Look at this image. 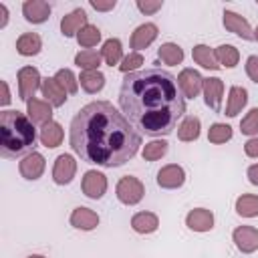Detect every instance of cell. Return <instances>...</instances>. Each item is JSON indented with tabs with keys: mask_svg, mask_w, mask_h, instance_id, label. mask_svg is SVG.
Instances as JSON below:
<instances>
[{
	"mask_svg": "<svg viewBox=\"0 0 258 258\" xmlns=\"http://www.w3.org/2000/svg\"><path fill=\"white\" fill-rule=\"evenodd\" d=\"M71 149L87 163L119 167L141 147L139 131L109 101H93L77 111L69 129Z\"/></svg>",
	"mask_w": 258,
	"mask_h": 258,
	"instance_id": "obj_1",
	"label": "cell"
},
{
	"mask_svg": "<svg viewBox=\"0 0 258 258\" xmlns=\"http://www.w3.org/2000/svg\"><path fill=\"white\" fill-rule=\"evenodd\" d=\"M119 107L129 123L143 135L165 137L185 113V97L177 77L157 67L125 75L119 89Z\"/></svg>",
	"mask_w": 258,
	"mask_h": 258,
	"instance_id": "obj_2",
	"label": "cell"
},
{
	"mask_svg": "<svg viewBox=\"0 0 258 258\" xmlns=\"http://www.w3.org/2000/svg\"><path fill=\"white\" fill-rule=\"evenodd\" d=\"M36 145L34 123L18 109L0 111V155L4 159H16L28 155Z\"/></svg>",
	"mask_w": 258,
	"mask_h": 258,
	"instance_id": "obj_3",
	"label": "cell"
},
{
	"mask_svg": "<svg viewBox=\"0 0 258 258\" xmlns=\"http://www.w3.org/2000/svg\"><path fill=\"white\" fill-rule=\"evenodd\" d=\"M115 196L123 206H137L145 196V185L135 175H123L115 185Z\"/></svg>",
	"mask_w": 258,
	"mask_h": 258,
	"instance_id": "obj_4",
	"label": "cell"
},
{
	"mask_svg": "<svg viewBox=\"0 0 258 258\" xmlns=\"http://www.w3.org/2000/svg\"><path fill=\"white\" fill-rule=\"evenodd\" d=\"M16 81H18V97L24 103H28L34 97V93L40 89V85H42V79H40V73H38L36 67H22V69H18Z\"/></svg>",
	"mask_w": 258,
	"mask_h": 258,
	"instance_id": "obj_5",
	"label": "cell"
},
{
	"mask_svg": "<svg viewBox=\"0 0 258 258\" xmlns=\"http://www.w3.org/2000/svg\"><path fill=\"white\" fill-rule=\"evenodd\" d=\"M107 175L97 169H87L81 179V189L89 200H101L107 194Z\"/></svg>",
	"mask_w": 258,
	"mask_h": 258,
	"instance_id": "obj_6",
	"label": "cell"
},
{
	"mask_svg": "<svg viewBox=\"0 0 258 258\" xmlns=\"http://www.w3.org/2000/svg\"><path fill=\"white\" fill-rule=\"evenodd\" d=\"M222 24H224V28H226L228 32L236 34V36L242 38V40H256V38H254V28L250 26V22H248L242 14H238V12H234V10H224V14H222Z\"/></svg>",
	"mask_w": 258,
	"mask_h": 258,
	"instance_id": "obj_7",
	"label": "cell"
},
{
	"mask_svg": "<svg viewBox=\"0 0 258 258\" xmlns=\"http://www.w3.org/2000/svg\"><path fill=\"white\" fill-rule=\"evenodd\" d=\"M77 175V159L71 153H60L52 165V181L56 185H69Z\"/></svg>",
	"mask_w": 258,
	"mask_h": 258,
	"instance_id": "obj_8",
	"label": "cell"
},
{
	"mask_svg": "<svg viewBox=\"0 0 258 258\" xmlns=\"http://www.w3.org/2000/svg\"><path fill=\"white\" fill-rule=\"evenodd\" d=\"M155 181L161 189H179L185 183V169L177 163H167L157 171Z\"/></svg>",
	"mask_w": 258,
	"mask_h": 258,
	"instance_id": "obj_9",
	"label": "cell"
},
{
	"mask_svg": "<svg viewBox=\"0 0 258 258\" xmlns=\"http://www.w3.org/2000/svg\"><path fill=\"white\" fill-rule=\"evenodd\" d=\"M44 167H46V159L42 153L38 151H30L28 155H24L20 161H18V171L24 179L28 181H34L38 179L42 173H44Z\"/></svg>",
	"mask_w": 258,
	"mask_h": 258,
	"instance_id": "obj_10",
	"label": "cell"
},
{
	"mask_svg": "<svg viewBox=\"0 0 258 258\" xmlns=\"http://www.w3.org/2000/svg\"><path fill=\"white\" fill-rule=\"evenodd\" d=\"M177 85L185 99H196L204 89V77L196 69H183L177 75Z\"/></svg>",
	"mask_w": 258,
	"mask_h": 258,
	"instance_id": "obj_11",
	"label": "cell"
},
{
	"mask_svg": "<svg viewBox=\"0 0 258 258\" xmlns=\"http://www.w3.org/2000/svg\"><path fill=\"white\" fill-rule=\"evenodd\" d=\"M232 242L242 254H252L258 250V228L254 226H238L232 232Z\"/></svg>",
	"mask_w": 258,
	"mask_h": 258,
	"instance_id": "obj_12",
	"label": "cell"
},
{
	"mask_svg": "<svg viewBox=\"0 0 258 258\" xmlns=\"http://www.w3.org/2000/svg\"><path fill=\"white\" fill-rule=\"evenodd\" d=\"M157 34H159V28H157L155 22H143V24H139L131 32V40H129L133 52H139V50H145L147 46H151L153 40L157 38Z\"/></svg>",
	"mask_w": 258,
	"mask_h": 258,
	"instance_id": "obj_13",
	"label": "cell"
},
{
	"mask_svg": "<svg viewBox=\"0 0 258 258\" xmlns=\"http://www.w3.org/2000/svg\"><path fill=\"white\" fill-rule=\"evenodd\" d=\"M214 222H216L214 212L208 208H194L185 214V226L191 232H200V234L210 232L214 228Z\"/></svg>",
	"mask_w": 258,
	"mask_h": 258,
	"instance_id": "obj_14",
	"label": "cell"
},
{
	"mask_svg": "<svg viewBox=\"0 0 258 258\" xmlns=\"http://www.w3.org/2000/svg\"><path fill=\"white\" fill-rule=\"evenodd\" d=\"M204 101L206 105L214 111V113H220L222 111V97H224V81L218 79V77H208L204 79Z\"/></svg>",
	"mask_w": 258,
	"mask_h": 258,
	"instance_id": "obj_15",
	"label": "cell"
},
{
	"mask_svg": "<svg viewBox=\"0 0 258 258\" xmlns=\"http://www.w3.org/2000/svg\"><path fill=\"white\" fill-rule=\"evenodd\" d=\"M50 4L44 0H26L22 2V16L30 24H42L50 18Z\"/></svg>",
	"mask_w": 258,
	"mask_h": 258,
	"instance_id": "obj_16",
	"label": "cell"
},
{
	"mask_svg": "<svg viewBox=\"0 0 258 258\" xmlns=\"http://www.w3.org/2000/svg\"><path fill=\"white\" fill-rule=\"evenodd\" d=\"M89 24V16L83 8H75L73 12L64 14L60 18V34L71 38V36H77L81 28H85Z\"/></svg>",
	"mask_w": 258,
	"mask_h": 258,
	"instance_id": "obj_17",
	"label": "cell"
},
{
	"mask_svg": "<svg viewBox=\"0 0 258 258\" xmlns=\"http://www.w3.org/2000/svg\"><path fill=\"white\" fill-rule=\"evenodd\" d=\"M69 222L73 228L77 230H83V232H91L99 226V214L91 208H85V206H79L71 212L69 216Z\"/></svg>",
	"mask_w": 258,
	"mask_h": 258,
	"instance_id": "obj_18",
	"label": "cell"
},
{
	"mask_svg": "<svg viewBox=\"0 0 258 258\" xmlns=\"http://www.w3.org/2000/svg\"><path fill=\"white\" fill-rule=\"evenodd\" d=\"M26 115L28 119L34 123V125H46L52 121V105L42 101V99H36L32 97L28 103H26Z\"/></svg>",
	"mask_w": 258,
	"mask_h": 258,
	"instance_id": "obj_19",
	"label": "cell"
},
{
	"mask_svg": "<svg viewBox=\"0 0 258 258\" xmlns=\"http://www.w3.org/2000/svg\"><path fill=\"white\" fill-rule=\"evenodd\" d=\"M40 93H42L44 101L50 103L52 107H62V105L67 103V99H69V93L56 83L54 77H46V79H42Z\"/></svg>",
	"mask_w": 258,
	"mask_h": 258,
	"instance_id": "obj_20",
	"label": "cell"
},
{
	"mask_svg": "<svg viewBox=\"0 0 258 258\" xmlns=\"http://www.w3.org/2000/svg\"><path fill=\"white\" fill-rule=\"evenodd\" d=\"M42 50V38L36 32H22L16 38V52L20 56H36Z\"/></svg>",
	"mask_w": 258,
	"mask_h": 258,
	"instance_id": "obj_21",
	"label": "cell"
},
{
	"mask_svg": "<svg viewBox=\"0 0 258 258\" xmlns=\"http://www.w3.org/2000/svg\"><path fill=\"white\" fill-rule=\"evenodd\" d=\"M38 139H40V143H42L44 147L54 149V147H58V145L62 143V139H64V129H62L60 123L50 121V123H46V125L40 127Z\"/></svg>",
	"mask_w": 258,
	"mask_h": 258,
	"instance_id": "obj_22",
	"label": "cell"
},
{
	"mask_svg": "<svg viewBox=\"0 0 258 258\" xmlns=\"http://www.w3.org/2000/svg\"><path fill=\"white\" fill-rule=\"evenodd\" d=\"M248 103V91L244 87L232 85L228 91V101H226V115L228 117H236L238 113H242V109Z\"/></svg>",
	"mask_w": 258,
	"mask_h": 258,
	"instance_id": "obj_23",
	"label": "cell"
},
{
	"mask_svg": "<svg viewBox=\"0 0 258 258\" xmlns=\"http://www.w3.org/2000/svg\"><path fill=\"white\" fill-rule=\"evenodd\" d=\"M131 228L137 234H153L159 228V218L153 212H137L131 218Z\"/></svg>",
	"mask_w": 258,
	"mask_h": 258,
	"instance_id": "obj_24",
	"label": "cell"
},
{
	"mask_svg": "<svg viewBox=\"0 0 258 258\" xmlns=\"http://www.w3.org/2000/svg\"><path fill=\"white\" fill-rule=\"evenodd\" d=\"M200 131H202V121H200V117L187 115V117H183L181 123L177 125V139L183 141V143L196 141V139L200 137Z\"/></svg>",
	"mask_w": 258,
	"mask_h": 258,
	"instance_id": "obj_25",
	"label": "cell"
},
{
	"mask_svg": "<svg viewBox=\"0 0 258 258\" xmlns=\"http://www.w3.org/2000/svg\"><path fill=\"white\" fill-rule=\"evenodd\" d=\"M99 52H101L103 60H105L109 67H119L121 60L125 58V56H123V44H121L119 38H107V40L103 42V46H101Z\"/></svg>",
	"mask_w": 258,
	"mask_h": 258,
	"instance_id": "obj_26",
	"label": "cell"
},
{
	"mask_svg": "<svg viewBox=\"0 0 258 258\" xmlns=\"http://www.w3.org/2000/svg\"><path fill=\"white\" fill-rule=\"evenodd\" d=\"M79 85L85 93L97 95L105 87V75L101 71H81L79 75Z\"/></svg>",
	"mask_w": 258,
	"mask_h": 258,
	"instance_id": "obj_27",
	"label": "cell"
},
{
	"mask_svg": "<svg viewBox=\"0 0 258 258\" xmlns=\"http://www.w3.org/2000/svg\"><path fill=\"white\" fill-rule=\"evenodd\" d=\"M191 58L202 69H208V71H218L220 69V64L216 60V54H214V48H210L208 44H196L191 48Z\"/></svg>",
	"mask_w": 258,
	"mask_h": 258,
	"instance_id": "obj_28",
	"label": "cell"
},
{
	"mask_svg": "<svg viewBox=\"0 0 258 258\" xmlns=\"http://www.w3.org/2000/svg\"><path fill=\"white\" fill-rule=\"evenodd\" d=\"M157 56L161 58L163 64L177 67V64L183 62V48H181L177 42H163V44L157 48Z\"/></svg>",
	"mask_w": 258,
	"mask_h": 258,
	"instance_id": "obj_29",
	"label": "cell"
},
{
	"mask_svg": "<svg viewBox=\"0 0 258 258\" xmlns=\"http://www.w3.org/2000/svg\"><path fill=\"white\" fill-rule=\"evenodd\" d=\"M214 54H216L218 64L224 69H234L240 62V50L234 44H220L214 48Z\"/></svg>",
	"mask_w": 258,
	"mask_h": 258,
	"instance_id": "obj_30",
	"label": "cell"
},
{
	"mask_svg": "<svg viewBox=\"0 0 258 258\" xmlns=\"http://www.w3.org/2000/svg\"><path fill=\"white\" fill-rule=\"evenodd\" d=\"M234 210L242 218H256L258 216V196H254V194H242L236 200Z\"/></svg>",
	"mask_w": 258,
	"mask_h": 258,
	"instance_id": "obj_31",
	"label": "cell"
},
{
	"mask_svg": "<svg viewBox=\"0 0 258 258\" xmlns=\"http://www.w3.org/2000/svg\"><path fill=\"white\" fill-rule=\"evenodd\" d=\"M103 56L101 52L97 50H81L75 54V64L81 69V71H99V64H101Z\"/></svg>",
	"mask_w": 258,
	"mask_h": 258,
	"instance_id": "obj_32",
	"label": "cell"
},
{
	"mask_svg": "<svg viewBox=\"0 0 258 258\" xmlns=\"http://www.w3.org/2000/svg\"><path fill=\"white\" fill-rule=\"evenodd\" d=\"M77 42H79L85 50H91L93 46H97V44L101 42V30H99V26L87 24L85 28H81L79 34H77Z\"/></svg>",
	"mask_w": 258,
	"mask_h": 258,
	"instance_id": "obj_33",
	"label": "cell"
},
{
	"mask_svg": "<svg viewBox=\"0 0 258 258\" xmlns=\"http://www.w3.org/2000/svg\"><path fill=\"white\" fill-rule=\"evenodd\" d=\"M167 149H169V143L165 139H153V141L145 143L141 155H143L145 161H157L167 153Z\"/></svg>",
	"mask_w": 258,
	"mask_h": 258,
	"instance_id": "obj_34",
	"label": "cell"
},
{
	"mask_svg": "<svg viewBox=\"0 0 258 258\" xmlns=\"http://www.w3.org/2000/svg\"><path fill=\"white\" fill-rule=\"evenodd\" d=\"M232 139V127L228 123H212L208 129V141L214 145H222Z\"/></svg>",
	"mask_w": 258,
	"mask_h": 258,
	"instance_id": "obj_35",
	"label": "cell"
},
{
	"mask_svg": "<svg viewBox=\"0 0 258 258\" xmlns=\"http://www.w3.org/2000/svg\"><path fill=\"white\" fill-rule=\"evenodd\" d=\"M54 79L56 83L69 93V95H75L79 91V77H75V73L71 69H58L54 73Z\"/></svg>",
	"mask_w": 258,
	"mask_h": 258,
	"instance_id": "obj_36",
	"label": "cell"
},
{
	"mask_svg": "<svg viewBox=\"0 0 258 258\" xmlns=\"http://www.w3.org/2000/svg\"><path fill=\"white\" fill-rule=\"evenodd\" d=\"M240 131L242 135H248V137H258V109H250L242 121H240Z\"/></svg>",
	"mask_w": 258,
	"mask_h": 258,
	"instance_id": "obj_37",
	"label": "cell"
},
{
	"mask_svg": "<svg viewBox=\"0 0 258 258\" xmlns=\"http://www.w3.org/2000/svg\"><path fill=\"white\" fill-rule=\"evenodd\" d=\"M141 64H143V54H141V52H129V54L121 60L119 71L125 73V75H129V73H137Z\"/></svg>",
	"mask_w": 258,
	"mask_h": 258,
	"instance_id": "obj_38",
	"label": "cell"
},
{
	"mask_svg": "<svg viewBox=\"0 0 258 258\" xmlns=\"http://www.w3.org/2000/svg\"><path fill=\"white\" fill-rule=\"evenodd\" d=\"M135 6H137V10H139L141 14L151 16V14H155L157 10H161L163 0H137Z\"/></svg>",
	"mask_w": 258,
	"mask_h": 258,
	"instance_id": "obj_39",
	"label": "cell"
},
{
	"mask_svg": "<svg viewBox=\"0 0 258 258\" xmlns=\"http://www.w3.org/2000/svg\"><path fill=\"white\" fill-rule=\"evenodd\" d=\"M244 69H246L248 79H250L252 83H256V85H258V54H250V56L246 58Z\"/></svg>",
	"mask_w": 258,
	"mask_h": 258,
	"instance_id": "obj_40",
	"label": "cell"
},
{
	"mask_svg": "<svg viewBox=\"0 0 258 258\" xmlns=\"http://www.w3.org/2000/svg\"><path fill=\"white\" fill-rule=\"evenodd\" d=\"M89 4H91V8H95L97 12H109V10H113V8L117 6L115 0H89Z\"/></svg>",
	"mask_w": 258,
	"mask_h": 258,
	"instance_id": "obj_41",
	"label": "cell"
},
{
	"mask_svg": "<svg viewBox=\"0 0 258 258\" xmlns=\"http://www.w3.org/2000/svg\"><path fill=\"white\" fill-rule=\"evenodd\" d=\"M244 153H246L250 159H258V137H250V139L244 143Z\"/></svg>",
	"mask_w": 258,
	"mask_h": 258,
	"instance_id": "obj_42",
	"label": "cell"
},
{
	"mask_svg": "<svg viewBox=\"0 0 258 258\" xmlns=\"http://www.w3.org/2000/svg\"><path fill=\"white\" fill-rule=\"evenodd\" d=\"M0 89H2V95H0V107H6L10 103V89H8V83L6 81H0Z\"/></svg>",
	"mask_w": 258,
	"mask_h": 258,
	"instance_id": "obj_43",
	"label": "cell"
},
{
	"mask_svg": "<svg viewBox=\"0 0 258 258\" xmlns=\"http://www.w3.org/2000/svg\"><path fill=\"white\" fill-rule=\"evenodd\" d=\"M246 177L252 185H258V163H252L248 169H246Z\"/></svg>",
	"mask_w": 258,
	"mask_h": 258,
	"instance_id": "obj_44",
	"label": "cell"
},
{
	"mask_svg": "<svg viewBox=\"0 0 258 258\" xmlns=\"http://www.w3.org/2000/svg\"><path fill=\"white\" fill-rule=\"evenodd\" d=\"M8 24V8L6 4H0V28H6Z\"/></svg>",
	"mask_w": 258,
	"mask_h": 258,
	"instance_id": "obj_45",
	"label": "cell"
},
{
	"mask_svg": "<svg viewBox=\"0 0 258 258\" xmlns=\"http://www.w3.org/2000/svg\"><path fill=\"white\" fill-rule=\"evenodd\" d=\"M26 258H46V256H42V254H30V256H26Z\"/></svg>",
	"mask_w": 258,
	"mask_h": 258,
	"instance_id": "obj_46",
	"label": "cell"
},
{
	"mask_svg": "<svg viewBox=\"0 0 258 258\" xmlns=\"http://www.w3.org/2000/svg\"><path fill=\"white\" fill-rule=\"evenodd\" d=\"M254 38H256V40H258V26H256V28H254Z\"/></svg>",
	"mask_w": 258,
	"mask_h": 258,
	"instance_id": "obj_47",
	"label": "cell"
},
{
	"mask_svg": "<svg viewBox=\"0 0 258 258\" xmlns=\"http://www.w3.org/2000/svg\"><path fill=\"white\" fill-rule=\"evenodd\" d=\"M256 4H258V0H256Z\"/></svg>",
	"mask_w": 258,
	"mask_h": 258,
	"instance_id": "obj_48",
	"label": "cell"
}]
</instances>
